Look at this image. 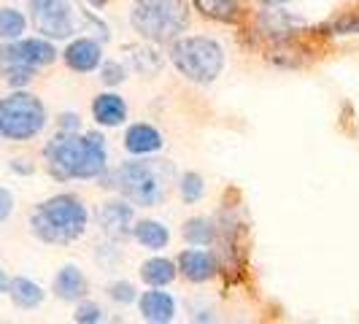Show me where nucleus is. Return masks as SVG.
I'll list each match as a JSON object with an SVG mask.
<instances>
[{
  "mask_svg": "<svg viewBox=\"0 0 359 324\" xmlns=\"http://www.w3.org/2000/svg\"><path fill=\"white\" fill-rule=\"evenodd\" d=\"M43 157L52 176L60 181H92L108 170V146L100 133L57 130V135L43 149Z\"/></svg>",
  "mask_w": 359,
  "mask_h": 324,
  "instance_id": "f257e3e1",
  "label": "nucleus"
},
{
  "mask_svg": "<svg viewBox=\"0 0 359 324\" xmlns=\"http://www.w3.org/2000/svg\"><path fill=\"white\" fill-rule=\"evenodd\" d=\"M97 181H106L103 187L116 189L119 198L130 200L133 205L154 208L168 198L170 181H173V165L165 160H127L111 173H103Z\"/></svg>",
  "mask_w": 359,
  "mask_h": 324,
  "instance_id": "f03ea898",
  "label": "nucleus"
},
{
  "mask_svg": "<svg viewBox=\"0 0 359 324\" xmlns=\"http://www.w3.org/2000/svg\"><path fill=\"white\" fill-rule=\"evenodd\" d=\"M90 227V211L76 195H54L43 200L30 216V230L38 241L62 246L73 243Z\"/></svg>",
  "mask_w": 359,
  "mask_h": 324,
  "instance_id": "7ed1b4c3",
  "label": "nucleus"
},
{
  "mask_svg": "<svg viewBox=\"0 0 359 324\" xmlns=\"http://www.w3.org/2000/svg\"><path fill=\"white\" fill-rule=\"evenodd\" d=\"M173 68L192 84H214L224 71V46L208 36H179L170 41Z\"/></svg>",
  "mask_w": 359,
  "mask_h": 324,
  "instance_id": "20e7f679",
  "label": "nucleus"
},
{
  "mask_svg": "<svg viewBox=\"0 0 359 324\" xmlns=\"http://www.w3.org/2000/svg\"><path fill=\"white\" fill-rule=\"evenodd\" d=\"M130 25L149 43H170L189 27L187 0H135Z\"/></svg>",
  "mask_w": 359,
  "mask_h": 324,
  "instance_id": "39448f33",
  "label": "nucleus"
},
{
  "mask_svg": "<svg viewBox=\"0 0 359 324\" xmlns=\"http://www.w3.org/2000/svg\"><path fill=\"white\" fill-rule=\"evenodd\" d=\"M46 127V108L30 92H14L0 100V138L30 141Z\"/></svg>",
  "mask_w": 359,
  "mask_h": 324,
  "instance_id": "423d86ee",
  "label": "nucleus"
},
{
  "mask_svg": "<svg viewBox=\"0 0 359 324\" xmlns=\"http://www.w3.org/2000/svg\"><path fill=\"white\" fill-rule=\"evenodd\" d=\"M33 25L43 38H71L79 30V17L71 0H33Z\"/></svg>",
  "mask_w": 359,
  "mask_h": 324,
  "instance_id": "0eeeda50",
  "label": "nucleus"
},
{
  "mask_svg": "<svg viewBox=\"0 0 359 324\" xmlns=\"http://www.w3.org/2000/svg\"><path fill=\"white\" fill-rule=\"evenodd\" d=\"M57 60V49L49 38H17L8 41L6 46H0V62H17L27 68H46Z\"/></svg>",
  "mask_w": 359,
  "mask_h": 324,
  "instance_id": "6e6552de",
  "label": "nucleus"
},
{
  "mask_svg": "<svg viewBox=\"0 0 359 324\" xmlns=\"http://www.w3.org/2000/svg\"><path fill=\"white\" fill-rule=\"evenodd\" d=\"M97 224L103 235L111 241H122L127 235H133V224H135V205L125 198L106 200L97 208Z\"/></svg>",
  "mask_w": 359,
  "mask_h": 324,
  "instance_id": "1a4fd4ad",
  "label": "nucleus"
},
{
  "mask_svg": "<svg viewBox=\"0 0 359 324\" xmlns=\"http://www.w3.org/2000/svg\"><path fill=\"white\" fill-rule=\"evenodd\" d=\"M176 268H179V273L187 281H192V284H205V281H211L216 276L219 262H216L214 252H208V249H203V246H192V249H184V252L179 254Z\"/></svg>",
  "mask_w": 359,
  "mask_h": 324,
  "instance_id": "9d476101",
  "label": "nucleus"
},
{
  "mask_svg": "<svg viewBox=\"0 0 359 324\" xmlns=\"http://www.w3.org/2000/svg\"><path fill=\"white\" fill-rule=\"evenodd\" d=\"M138 311L141 319L151 324H170L176 319V300L165 287H149L138 295Z\"/></svg>",
  "mask_w": 359,
  "mask_h": 324,
  "instance_id": "9b49d317",
  "label": "nucleus"
},
{
  "mask_svg": "<svg viewBox=\"0 0 359 324\" xmlns=\"http://www.w3.org/2000/svg\"><path fill=\"white\" fill-rule=\"evenodd\" d=\"M62 60L76 73H95L100 68V62L106 60L103 57V43L87 36L76 38V41L68 43V49L62 52Z\"/></svg>",
  "mask_w": 359,
  "mask_h": 324,
  "instance_id": "f8f14e48",
  "label": "nucleus"
},
{
  "mask_svg": "<svg viewBox=\"0 0 359 324\" xmlns=\"http://www.w3.org/2000/svg\"><path fill=\"white\" fill-rule=\"evenodd\" d=\"M162 146H165V138H162V133L154 125L135 122V125L127 127L125 133L127 154H133V157H151V154L160 151Z\"/></svg>",
  "mask_w": 359,
  "mask_h": 324,
  "instance_id": "ddd939ff",
  "label": "nucleus"
},
{
  "mask_svg": "<svg viewBox=\"0 0 359 324\" xmlns=\"http://www.w3.org/2000/svg\"><path fill=\"white\" fill-rule=\"evenodd\" d=\"M52 289L60 300H65V303H79V300L87 297L90 281H87L84 270L79 268V265H65V268L57 270Z\"/></svg>",
  "mask_w": 359,
  "mask_h": 324,
  "instance_id": "4468645a",
  "label": "nucleus"
},
{
  "mask_svg": "<svg viewBox=\"0 0 359 324\" xmlns=\"http://www.w3.org/2000/svg\"><path fill=\"white\" fill-rule=\"evenodd\" d=\"M92 119L100 127H119L127 122V100L116 92H100L92 100Z\"/></svg>",
  "mask_w": 359,
  "mask_h": 324,
  "instance_id": "2eb2a0df",
  "label": "nucleus"
},
{
  "mask_svg": "<svg viewBox=\"0 0 359 324\" xmlns=\"http://www.w3.org/2000/svg\"><path fill=\"white\" fill-rule=\"evenodd\" d=\"M133 238H135V243L138 246H144L146 252H162V249H168V243H170V230H168V224H162L157 219H135V224H133Z\"/></svg>",
  "mask_w": 359,
  "mask_h": 324,
  "instance_id": "dca6fc26",
  "label": "nucleus"
},
{
  "mask_svg": "<svg viewBox=\"0 0 359 324\" xmlns=\"http://www.w3.org/2000/svg\"><path fill=\"white\" fill-rule=\"evenodd\" d=\"M138 273H141L146 287H170L176 281V276H179V268L168 257H151V259L141 262Z\"/></svg>",
  "mask_w": 359,
  "mask_h": 324,
  "instance_id": "f3484780",
  "label": "nucleus"
},
{
  "mask_svg": "<svg viewBox=\"0 0 359 324\" xmlns=\"http://www.w3.org/2000/svg\"><path fill=\"white\" fill-rule=\"evenodd\" d=\"M192 6L205 19L222 25H235L241 19V0H192Z\"/></svg>",
  "mask_w": 359,
  "mask_h": 324,
  "instance_id": "a211bd4d",
  "label": "nucleus"
},
{
  "mask_svg": "<svg viewBox=\"0 0 359 324\" xmlns=\"http://www.w3.org/2000/svg\"><path fill=\"white\" fill-rule=\"evenodd\" d=\"M181 235H184V241H187L189 246H203V249H208V246L216 243L219 230H216V224L211 219H205V216H192V219L184 222Z\"/></svg>",
  "mask_w": 359,
  "mask_h": 324,
  "instance_id": "6ab92c4d",
  "label": "nucleus"
},
{
  "mask_svg": "<svg viewBox=\"0 0 359 324\" xmlns=\"http://www.w3.org/2000/svg\"><path fill=\"white\" fill-rule=\"evenodd\" d=\"M8 295H11V300H14V306L25 308V311H30V308H38L43 303V289L38 287L36 281H30V278H25V276H19V278H11V284H8Z\"/></svg>",
  "mask_w": 359,
  "mask_h": 324,
  "instance_id": "aec40b11",
  "label": "nucleus"
},
{
  "mask_svg": "<svg viewBox=\"0 0 359 324\" xmlns=\"http://www.w3.org/2000/svg\"><path fill=\"white\" fill-rule=\"evenodd\" d=\"M25 27H27V19H25L22 11H17V8H0V38L3 41L22 38Z\"/></svg>",
  "mask_w": 359,
  "mask_h": 324,
  "instance_id": "412c9836",
  "label": "nucleus"
},
{
  "mask_svg": "<svg viewBox=\"0 0 359 324\" xmlns=\"http://www.w3.org/2000/svg\"><path fill=\"white\" fill-rule=\"evenodd\" d=\"M179 195L184 203H200L203 200V195H205V179L200 176V173H195V170H187L184 176L179 179Z\"/></svg>",
  "mask_w": 359,
  "mask_h": 324,
  "instance_id": "4be33fe9",
  "label": "nucleus"
},
{
  "mask_svg": "<svg viewBox=\"0 0 359 324\" xmlns=\"http://www.w3.org/2000/svg\"><path fill=\"white\" fill-rule=\"evenodd\" d=\"M97 79L106 87H119L127 79V68L122 65V60H103L100 68H97Z\"/></svg>",
  "mask_w": 359,
  "mask_h": 324,
  "instance_id": "5701e85b",
  "label": "nucleus"
},
{
  "mask_svg": "<svg viewBox=\"0 0 359 324\" xmlns=\"http://www.w3.org/2000/svg\"><path fill=\"white\" fill-rule=\"evenodd\" d=\"M106 319V311L97 306L95 300H79L76 303V313H73V322H79V324H100Z\"/></svg>",
  "mask_w": 359,
  "mask_h": 324,
  "instance_id": "b1692460",
  "label": "nucleus"
},
{
  "mask_svg": "<svg viewBox=\"0 0 359 324\" xmlns=\"http://www.w3.org/2000/svg\"><path fill=\"white\" fill-rule=\"evenodd\" d=\"M106 292L114 303H122V306L138 303V292H135V287L130 281H114V284H108Z\"/></svg>",
  "mask_w": 359,
  "mask_h": 324,
  "instance_id": "393cba45",
  "label": "nucleus"
},
{
  "mask_svg": "<svg viewBox=\"0 0 359 324\" xmlns=\"http://www.w3.org/2000/svg\"><path fill=\"white\" fill-rule=\"evenodd\" d=\"M332 30H335L338 36H354V33H359V14L346 11L341 19L332 22Z\"/></svg>",
  "mask_w": 359,
  "mask_h": 324,
  "instance_id": "a878e982",
  "label": "nucleus"
},
{
  "mask_svg": "<svg viewBox=\"0 0 359 324\" xmlns=\"http://www.w3.org/2000/svg\"><path fill=\"white\" fill-rule=\"evenodd\" d=\"M57 130H62V133H76V130H81V116H79V114H71V111L60 114Z\"/></svg>",
  "mask_w": 359,
  "mask_h": 324,
  "instance_id": "bb28decb",
  "label": "nucleus"
},
{
  "mask_svg": "<svg viewBox=\"0 0 359 324\" xmlns=\"http://www.w3.org/2000/svg\"><path fill=\"white\" fill-rule=\"evenodd\" d=\"M11 211H14V195L0 187V222H6L11 216Z\"/></svg>",
  "mask_w": 359,
  "mask_h": 324,
  "instance_id": "cd10ccee",
  "label": "nucleus"
},
{
  "mask_svg": "<svg viewBox=\"0 0 359 324\" xmlns=\"http://www.w3.org/2000/svg\"><path fill=\"white\" fill-rule=\"evenodd\" d=\"M8 284H11V278L6 276V270L0 268V295H3V292H8Z\"/></svg>",
  "mask_w": 359,
  "mask_h": 324,
  "instance_id": "c85d7f7f",
  "label": "nucleus"
},
{
  "mask_svg": "<svg viewBox=\"0 0 359 324\" xmlns=\"http://www.w3.org/2000/svg\"><path fill=\"white\" fill-rule=\"evenodd\" d=\"M87 3H90V6H92V8H95V11H100V8L106 6L108 0H87Z\"/></svg>",
  "mask_w": 359,
  "mask_h": 324,
  "instance_id": "c756f323",
  "label": "nucleus"
}]
</instances>
